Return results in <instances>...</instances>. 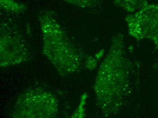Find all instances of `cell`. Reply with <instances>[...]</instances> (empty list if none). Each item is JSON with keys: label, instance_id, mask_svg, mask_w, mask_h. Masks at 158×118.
Segmentation results:
<instances>
[{"label": "cell", "instance_id": "6da1fadb", "mask_svg": "<svg viewBox=\"0 0 158 118\" xmlns=\"http://www.w3.org/2000/svg\"><path fill=\"white\" fill-rule=\"evenodd\" d=\"M129 17V22L134 24L135 35L149 38L158 47V3L147 4Z\"/></svg>", "mask_w": 158, "mask_h": 118}, {"label": "cell", "instance_id": "7a4b0ae2", "mask_svg": "<svg viewBox=\"0 0 158 118\" xmlns=\"http://www.w3.org/2000/svg\"><path fill=\"white\" fill-rule=\"evenodd\" d=\"M149 0H114L118 7L130 12H134L142 8L148 4Z\"/></svg>", "mask_w": 158, "mask_h": 118}, {"label": "cell", "instance_id": "3957f363", "mask_svg": "<svg viewBox=\"0 0 158 118\" xmlns=\"http://www.w3.org/2000/svg\"><path fill=\"white\" fill-rule=\"evenodd\" d=\"M157 1H158V0H157Z\"/></svg>", "mask_w": 158, "mask_h": 118}]
</instances>
